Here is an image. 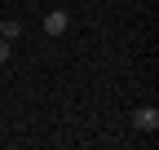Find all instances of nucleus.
Segmentation results:
<instances>
[{"mask_svg": "<svg viewBox=\"0 0 159 150\" xmlns=\"http://www.w3.org/2000/svg\"><path fill=\"white\" fill-rule=\"evenodd\" d=\"M133 124L142 128V133H155V128H159V110H155V106H146V110H137V115H133Z\"/></svg>", "mask_w": 159, "mask_h": 150, "instance_id": "nucleus-2", "label": "nucleus"}, {"mask_svg": "<svg viewBox=\"0 0 159 150\" xmlns=\"http://www.w3.org/2000/svg\"><path fill=\"white\" fill-rule=\"evenodd\" d=\"M5 62H9V40L0 35V66H5Z\"/></svg>", "mask_w": 159, "mask_h": 150, "instance_id": "nucleus-3", "label": "nucleus"}, {"mask_svg": "<svg viewBox=\"0 0 159 150\" xmlns=\"http://www.w3.org/2000/svg\"><path fill=\"white\" fill-rule=\"evenodd\" d=\"M66 27H71V18H66V9H53V13L44 18V35H66Z\"/></svg>", "mask_w": 159, "mask_h": 150, "instance_id": "nucleus-1", "label": "nucleus"}, {"mask_svg": "<svg viewBox=\"0 0 159 150\" xmlns=\"http://www.w3.org/2000/svg\"><path fill=\"white\" fill-rule=\"evenodd\" d=\"M0 35H5V18H0Z\"/></svg>", "mask_w": 159, "mask_h": 150, "instance_id": "nucleus-4", "label": "nucleus"}]
</instances>
